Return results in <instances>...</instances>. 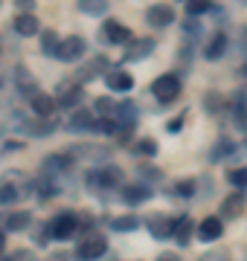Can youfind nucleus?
I'll list each match as a JSON object with an SVG mask.
<instances>
[{"label":"nucleus","instance_id":"1","mask_svg":"<svg viewBox=\"0 0 247 261\" xmlns=\"http://www.w3.org/2000/svg\"><path fill=\"white\" fill-rule=\"evenodd\" d=\"M85 183H87V189H93V192H102V189H119L125 183V174H122V168L119 166L105 163V166H99L96 171H87Z\"/></svg>","mask_w":247,"mask_h":261},{"label":"nucleus","instance_id":"2","mask_svg":"<svg viewBox=\"0 0 247 261\" xmlns=\"http://www.w3.org/2000/svg\"><path fill=\"white\" fill-rule=\"evenodd\" d=\"M47 226H50L53 241H70L73 235H79V215L76 212H58Z\"/></svg>","mask_w":247,"mask_h":261},{"label":"nucleus","instance_id":"3","mask_svg":"<svg viewBox=\"0 0 247 261\" xmlns=\"http://www.w3.org/2000/svg\"><path fill=\"white\" fill-rule=\"evenodd\" d=\"M152 93L157 96V102H175L178 96H181V79L175 73H163V75H157L152 82Z\"/></svg>","mask_w":247,"mask_h":261},{"label":"nucleus","instance_id":"4","mask_svg":"<svg viewBox=\"0 0 247 261\" xmlns=\"http://www.w3.org/2000/svg\"><path fill=\"white\" fill-rule=\"evenodd\" d=\"M99 38H102L105 44H116V47H128L134 41V32L128 27H122L119 20H105L102 23V29H99Z\"/></svg>","mask_w":247,"mask_h":261},{"label":"nucleus","instance_id":"5","mask_svg":"<svg viewBox=\"0 0 247 261\" xmlns=\"http://www.w3.org/2000/svg\"><path fill=\"white\" fill-rule=\"evenodd\" d=\"M105 252H108L105 235H87L85 241L76 247V258L79 261H96V258H102Z\"/></svg>","mask_w":247,"mask_h":261},{"label":"nucleus","instance_id":"6","mask_svg":"<svg viewBox=\"0 0 247 261\" xmlns=\"http://www.w3.org/2000/svg\"><path fill=\"white\" fill-rule=\"evenodd\" d=\"M178 20V15H175V9H171L169 3H152L149 9H145V23L154 29H166L171 27Z\"/></svg>","mask_w":247,"mask_h":261},{"label":"nucleus","instance_id":"7","mask_svg":"<svg viewBox=\"0 0 247 261\" xmlns=\"http://www.w3.org/2000/svg\"><path fill=\"white\" fill-rule=\"evenodd\" d=\"M70 157H82V160H90V163H111V148H105V145H93V142H82V145H70L67 148Z\"/></svg>","mask_w":247,"mask_h":261},{"label":"nucleus","instance_id":"8","mask_svg":"<svg viewBox=\"0 0 247 261\" xmlns=\"http://www.w3.org/2000/svg\"><path fill=\"white\" fill-rule=\"evenodd\" d=\"M145 226H149L152 238L166 241V238H175V226H178V221L169 218V215H149V218H145Z\"/></svg>","mask_w":247,"mask_h":261},{"label":"nucleus","instance_id":"9","mask_svg":"<svg viewBox=\"0 0 247 261\" xmlns=\"http://www.w3.org/2000/svg\"><path fill=\"white\" fill-rule=\"evenodd\" d=\"M85 49H87V41L82 35H67L64 41H61V49H58V58L61 61H79V58L85 56Z\"/></svg>","mask_w":247,"mask_h":261},{"label":"nucleus","instance_id":"10","mask_svg":"<svg viewBox=\"0 0 247 261\" xmlns=\"http://www.w3.org/2000/svg\"><path fill=\"white\" fill-rule=\"evenodd\" d=\"M29 105H32V113H35L38 119H53L56 111H58L56 96H50V93H35L29 99Z\"/></svg>","mask_w":247,"mask_h":261},{"label":"nucleus","instance_id":"11","mask_svg":"<svg viewBox=\"0 0 247 261\" xmlns=\"http://www.w3.org/2000/svg\"><path fill=\"white\" fill-rule=\"evenodd\" d=\"M70 166H73L70 154H50V157L41 163V174H47V177H61L64 171H70Z\"/></svg>","mask_w":247,"mask_h":261},{"label":"nucleus","instance_id":"12","mask_svg":"<svg viewBox=\"0 0 247 261\" xmlns=\"http://www.w3.org/2000/svg\"><path fill=\"white\" fill-rule=\"evenodd\" d=\"M15 87H18V93L27 96V99H32L35 93H41V90H38V82H35V75L29 73L23 64L15 67Z\"/></svg>","mask_w":247,"mask_h":261},{"label":"nucleus","instance_id":"13","mask_svg":"<svg viewBox=\"0 0 247 261\" xmlns=\"http://www.w3.org/2000/svg\"><path fill=\"white\" fill-rule=\"evenodd\" d=\"M114 119L119 122V128H122V130H131L134 125H137V119H140V108H137V105H134L131 99H125V102L116 105Z\"/></svg>","mask_w":247,"mask_h":261},{"label":"nucleus","instance_id":"14","mask_svg":"<svg viewBox=\"0 0 247 261\" xmlns=\"http://www.w3.org/2000/svg\"><path fill=\"white\" fill-rule=\"evenodd\" d=\"M105 84L111 87V90H119V93H128L134 87V75L122 67H114V70H108L105 73Z\"/></svg>","mask_w":247,"mask_h":261},{"label":"nucleus","instance_id":"15","mask_svg":"<svg viewBox=\"0 0 247 261\" xmlns=\"http://www.w3.org/2000/svg\"><path fill=\"white\" fill-rule=\"evenodd\" d=\"M56 90H58L56 93L58 108H76V105L85 99V90H82L79 84H58Z\"/></svg>","mask_w":247,"mask_h":261},{"label":"nucleus","instance_id":"16","mask_svg":"<svg viewBox=\"0 0 247 261\" xmlns=\"http://www.w3.org/2000/svg\"><path fill=\"white\" fill-rule=\"evenodd\" d=\"M244 206H247V197L244 192H233L230 197H224V203H221V221L227 218V221H233V218H238V215H244Z\"/></svg>","mask_w":247,"mask_h":261},{"label":"nucleus","instance_id":"17","mask_svg":"<svg viewBox=\"0 0 247 261\" xmlns=\"http://www.w3.org/2000/svg\"><path fill=\"white\" fill-rule=\"evenodd\" d=\"M154 53V41L152 38H140V41H134V44H128L122 53V61L128 64V61H143V58H149Z\"/></svg>","mask_w":247,"mask_h":261},{"label":"nucleus","instance_id":"18","mask_svg":"<svg viewBox=\"0 0 247 261\" xmlns=\"http://www.w3.org/2000/svg\"><path fill=\"white\" fill-rule=\"evenodd\" d=\"M12 27H15V32L23 35V38H32V35L41 32V23H38V18H35L32 12H18L15 20H12Z\"/></svg>","mask_w":247,"mask_h":261},{"label":"nucleus","instance_id":"19","mask_svg":"<svg viewBox=\"0 0 247 261\" xmlns=\"http://www.w3.org/2000/svg\"><path fill=\"white\" fill-rule=\"evenodd\" d=\"M227 47H230V38L224 35V32H215V35L204 44V58H207V61H218V58L227 53Z\"/></svg>","mask_w":247,"mask_h":261},{"label":"nucleus","instance_id":"20","mask_svg":"<svg viewBox=\"0 0 247 261\" xmlns=\"http://www.w3.org/2000/svg\"><path fill=\"white\" fill-rule=\"evenodd\" d=\"M96 122H99V116L90 111H76L70 119L64 122L67 130H96Z\"/></svg>","mask_w":247,"mask_h":261},{"label":"nucleus","instance_id":"21","mask_svg":"<svg viewBox=\"0 0 247 261\" xmlns=\"http://www.w3.org/2000/svg\"><path fill=\"white\" fill-rule=\"evenodd\" d=\"M221 235H224V221H221V218H204L198 224L201 241H218Z\"/></svg>","mask_w":247,"mask_h":261},{"label":"nucleus","instance_id":"22","mask_svg":"<svg viewBox=\"0 0 247 261\" xmlns=\"http://www.w3.org/2000/svg\"><path fill=\"white\" fill-rule=\"evenodd\" d=\"M29 226H32V215L27 209H18V212H12L6 221H3V229L6 232H27Z\"/></svg>","mask_w":247,"mask_h":261},{"label":"nucleus","instance_id":"23","mask_svg":"<svg viewBox=\"0 0 247 261\" xmlns=\"http://www.w3.org/2000/svg\"><path fill=\"white\" fill-rule=\"evenodd\" d=\"M105 67H108V61H105L102 56L90 58V61H87L85 67H82V70H76V82H79V84H85V82H93V79H96L99 73H102Z\"/></svg>","mask_w":247,"mask_h":261},{"label":"nucleus","instance_id":"24","mask_svg":"<svg viewBox=\"0 0 247 261\" xmlns=\"http://www.w3.org/2000/svg\"><path fill=\"white\" fill-rule=\"evenodd\" d=\"M0 180H6V183H12V186L20 189V195L27 197L29 192H32V180H29L27 171H18V168H9V171H3L0 174Z\"/></svg>","mask_w":247,"mask_h":261},{"label":"nucleus","instance_id":"25","mask_svg":"<svg viewBox=\"0 0 247 261\" xmlns=\"http://www.w3.org/2000/svg\"><path fill=\"white\" fill-rule=\"evenodd\" d=\"M152 197V189L149 186H140V183H134V186H122V200L128 206H140L145 203Z\"/></svg>","mask_w":247,"mask_h":261},{"label":"nucleus","instance_id":"26","mask_svg":"<svg viewBox=\"0 0 247 261\" xmlns=\"http://www.w3.org/2000/svg\"><path fill=\"white\" fill-rule=\"evenodd\" d=\"M58 128V122H56V116L53 119H29L27 122V137H38V140H44V137H50L53 130Z\"/></svg>","mask_w":247,"mask_h":261},{"label":"nucleus","instance_id":"27","mask_svg":"<svg viewBox=\"0 0 247 261\" xmlns=\"http://www.w3.org/2000/svg\"><path fill=\"white\" fill-rule=\"evenodd\" d=\"M58 49H61V38H58L56 29H44L41 32V53L50 58H58Z\"/></svg>","mask_w":247,"mask_h":261},{"label":"nucleus","instance_id":"28","mask_svg":"<svg viewBox=\"0 0 247 261\" xmlns=\"http://www.w3.org/2000/svg\"><path fill=\"white\" fill-rule=\"evenodd\" d=\"M230 154H236V142L227 140V137H221V140L212 145V151H209V163H221V160H227Z\"/></svg>","mask_w":247,"mask_h":261},{"label":"nucleus","instance_id":"29","mask_svg":"<svg viewBox=\"0 0 247 261\" xmlns=\"http://www.w3.org/2000/svg\"><path fill=\"white\" fill-rule=\"evenodd\" d=\"M76 6L82 15H93V18H102L108 12V0H76Z\"/></svg>","mask_w":247,"mask_h":261},{"label":"nucleus","instance_id":"30","mask_svg":"<svg viewBox=\"0 0 247 261\" xmlns=\"http://www.w3.org/2000/svg\"><path fill=\"white\" fill-rule=\"evenodd\" d=\"M140 226V218L137 215H119V218H111V229L114 232H134Z\"/></svg>","mask_w":247,"mask_h":261},{"label":"nucleus","instance_id":"31","mask_svg":"<svg viewBox=\"0 0 247 261\" xmlns=\"http://www.w3.org/2000/svg\"><path fill=\"white\" fill-rule=\"evenodd\" d=\"M93 111H96V116H111V119H114L116 102L111 99V96H99V99L93 102Z\"/></svg>","mask_w":247,"mask_h":261},{"label":"nucleus","instance_id":"32","mask_svg":"<svg viewBox=\"0 0 247 261\" xmlns=\"http://www.w3.org/2000/svg\"><path fill=\"white\" fill-rule=\"evenodd\" d=\"M20 189L12 186V183H6V180H0V203H18L20 200Z\"/></svg>","mask_w":247,"mask_h":261},{"label":"nucleus","instance_id":"33","mask_svg":"<svg viewBox=\"0 0 247 261\" xmlns=\"http://www.w3.org/2000/svg\"><path fill=\"white\" fill-rule=\"evenodd\" d=\"M204 105H207V111H209V113H221L224 108H227V99H224L218 90H209L207 99H204Z\"/></svg>","mask_w":247,"mask_h":261},{"label":"nucleus","instance_id":"34","mask_svg":"<svg viewBox=\"0 0 247 261\" xmlns=\"http://www.w3.org/2000/svg\"><path fill=\"white\" fill-rule=\"evenodd\" d=\"M215 6L209 3V0H189L186 3V18H198V15H207V12H212Z\"/></svg>","mask_w":247,"mask_h":261},{"label":"nucleus","instance_id":"35","mask_svg":"<svg viewBox=\"0 0 247 261\" xmlns=\"http://www.w3.org/2000/svg\"><path fill=\"white\" fill-rule=\"evenodd\" d=\"M189 229H192V221L189 218H181V221H178V226H175V238H178V244H181V247H186V244H189Z\"/></svg>","mask_w":247,"mask_h":261},{"label":"nucleus","instance_id":"36","mask_svg":"<svg viewBox=\"0 0 247 261\" xmlns=\"http://www.w3.org/2000/svg\"><path fill=\"white\" fill-rule=\"evenodd\" d=\"M227 180L238 189H247V166H238V168H230L227 171Z\"/></svg>","mask_w":247,"mask_h":261},{"label":"nucleus","instance_id":"37","mask_svg":"<svg viewBox=\"0 0 247 261\" xmlns=\"http://www.w3.org/2000/svg\"><path fill=\"white\" fill-rule=\"evenodd\" d=\"M183 32H186V41H198L204 32H201V23L195 18H186L183 20Z\"/></svg>","mask_w":247,"mask_h":261},{"label":"nucleus","instance_id":"38","mask_svg":"<svg viewBox=\"0 0 247 261\" xmlns=\"http://www.w3.org/2000/svg\"><path fill=\"white\" fill-rule=\"evenodd\" d=\"M175 192H178V195H183V197H189V195H195V192H198V186H195V180H192V177H183V180H178V183H175Z\"/></svg>","mask_w":247,"mask_h":261},{"label":"nucleus","instance_id":"39","mask_svg":"<svg viewBox=\"0 0 247 261\" xmlns=\"http://www.w3.org/2000/svg\"><path fill=\"white\" fill-rule=\"evenodd\" d=\"M137 154H143V157H154L157 154V142H152V140H143V142H137Z\"/></svg>","mask_w":247,"mask_h":261},{"label":"nucleus","instance_id":"40","mask_svg":"<svg viewBox=\"0 0 247 261\" xmlns=\"http://www.w3.org/2000/svg\"><path fill=\"white\" fill-rule=\"evenodd\" d=\"M198 261H230V252L224 250H215V252H204Z\"/></svg>","mask_w":247,"mask_h":261},{"label":"nucleus","instance_id":"41","mask_svg":"<svg viewBox=\"0 0 247 261\" xmlns=\"http://www.w3.org/2000/svg\"><path fill=\"white\" fill-rule=\"evenodd\" d=\"M238 53H241V58H247V27L238 29Z\"/></svg>","mask_w":247,"mask_h":261},{"label":"nucleus","instance_id":"42","mask_svg":"<svg viewBox=\"0 0 247 261\" xmlns=\"http://www.w3.org/2000/svg\"><path fill=\"white\" fill-rule=\"evenodd\" d=\"M140 174H143V177H152V180H160L163 177V171H160V168H154V166H143V168H140Z\"/></svg>","mask_w":247,"mask_h":261},{"label":"nucleus","instance_id":"43","mask_svg":"<svg viewBox=\"0 0 247 261\" xmlns=\"http://www.w3.org/2000/svg\"><path fill=\"white\" fill-rule=\"evenodd\" d=\"M12 261H38V258H35V252H29V250H18L15 255H12Z\"/></svg>","mask_w":247,"mask_h":261},{"label":"nucleus","instance_id":"44","mask_svg":"<svg viewBox=\"0 0 247 261\" xmlns=\"http://www.w3.org/2000/svg\"><path fill=\"white\" fill-rule=\"evenodd\" d=\"M181 128H183V116H175V119H169V125H166V130H169V134H178Z\"/></svg>","mask_w":247,"mask_h":261},{"label":"nucleus","instance_id":"45","mask_svg":"<svg viewBox=\"0 0 247 261\" xmlns=\"http://www.w3.org/2000/svg\"><path fill=\"white\" fill-rule=\"evenodd\" d=\"M157 261H181V258H178L175 252H163V255H160V258H157Z\"/></svg>","mask_w":247,"mask_h":261},{"label":"nucleus","instance_id":"46","mask_svg":"<svg viewBox=\"0 0 247 261\" xmlns=\"http://www.w3.org/2000/svg\"><path fill=\"white\" fill-rule=\"evenodd\" d=\"M3 247H6V229H0V255H3Z\"/></svg>","mask_w":247,"mask_h":261},{"label":"nucleus","instance_id":"47","mask_svg":"<svg viewBox=\"0 0 247 261\" xmlns=\"http://www.w3.org/2000/svg\"><path fill=\"white\" fill-rule=\"evenodd\" d=\"M0 261H9V258H6V255H0Z\"/></svg>","mask_w":247,"mask_h":261},{"label":"nucleus","instance_id":"48","mask_svg":"<svg viewBox=\"0 0 247 261\" xmlns=\"http://www.w3.org/2000/svg\"><path fill=\"white\" fill-rule=\"evenodd\" d=\"M186 3H189V0H186Z\"/></svg>","mask_w":247,"mask_h":261},{"label":"nucleus","instance_id":"49","mask_svg":"<svg viewBox=\"0 0 247 261\" xmlns=\"http://www.w3.org/2000/svg\"><path fill=\"white\" fill-rule=\"evenodd\" d=\"M0 3H3V0H0Z\"/></svg>","mask_w":247,"mask_h":261}]
</instances>
